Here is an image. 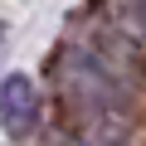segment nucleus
Instances as JSON below:
<instances>
[{
  "mask_svg": "<svg viewBox=\"0 0 146 146\" xmlns=\"http://www.w3.org/2000/svg\"><path fill=\"white\" fill-rule=\"evenodd\" d=\"M39 112H44V102H39L34 78L29 73H10V78L0 83V127H5V136H15V141L34 136Z\"/></svg>",
  "mask_w": 146,
  "mask_h": 146,
  "instance_id": "nucleus-1",
  "label": "nucleus"
},
{
  "mask_svg": "<svg viewBox=\"0 0 146 146\" xmlns=\"http://www.w3.org/2000/svg\"><path fill=\"white\" fill-rule=\"evenodd\" d=\"M98 15H102L131 49H146V0H102Z\"/></svg>",
  "mask_w": 146,
  "mask_h": 146,
  "instance_id": "nucleus-2",
  "label": "nucleus"
}]
</instances>
